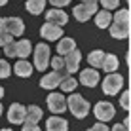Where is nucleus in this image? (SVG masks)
<instances>
[{"label": "nucleus", "mask_w": 131, "mask_h": 131, "mask_svg": "<svg viewBox=\"0 0 131 131\" xmlns=\"http://www.w3.org/2000/svg\"><path fill=\"white\" fill-rule=\"evenodd\" d=\"M105 55H106L105 51L95 49V51H91V53L88 55V63H89L91 67H95V69H101V63H103V59H105Z\"/></svg>", "instance_id": "4be33fe9"}, {"label": "nucleus", "mask_w": 131, "mask_h": 131, "mask_svg": "<svg viewBox=\"0 0 131 131\" xmlns=\"http://www.w3.org/2000/svg\"><path fill=\"white\" fill-rule=\"evenodd\" d=\"M49 65H51L53 70H63V69H65V57H63V55L53 57V59L49 61Z\"/></svg>", "instance_id": "393cba45"}, {"label": "nucleus", "mask_w": 131, "mask_h": 131, "mask_svg": "<svg viewBox=\"0 0 131 131\" xmlns=\"http://www.w3.org/2000/svg\"><path fill=\"white\" fill-rule=\"evenodd\" d=\"M49 2L53 4V8H63V6H67L70 0H49Z\"/></svg>", "instance_id": "7c9ffc66"}, {"label": "nucleus", "mask_w": 131, "mask_h": 131, "mask_svg": "<svg viewBox=\"0 0 131 131\" xmlns=\"http://www.w3.org/2000/svg\"><path fill=\"white\" fill-rule=\"evenodd\" d=\"M63 57H65V69H67L69 74H72V72L78 70L80 59H82V53H80L78 49H72L70 53H67V55H63Z\"/></svg>", "instance_id": "f8f14e48"}, {"label": "nucleus", "mask_w": 131, "mask_h": 131, "mask_svg": "<svg viewBox=\"0 0 131 131\" xmlns=\"http://www.w3.org/2000/svg\"><path fill=\"white\" fill-rule=\"evenodd\" d=\"M46 129H48V131H67V129H69V124H67L65 118L51 116V118L46 122Z\"/></svg>", "instance_id": "dca6fc26"}, {"label": "nucleus", "mask_w": 131, "mask_h": 131, "mask_svg": "<svg viewBox=\"0 0 131 131\" xmlns=\"http://www.w3.org/2000/svg\"><path fill=\"white\" fill-rule=\"evenodd\" d=\"M10 42H13L10 32H2L0 34V46H6V44H10Z\"/></svg>", "instance_id": "c85d7f7f"}, {"label": "nucleus", "mask_w": 131, "mask_h": 131, "mask_svg": "<svg viewBox=\"0 0 131 131\" xmlns=\"http://www.w3.org/2000/svg\"><path fill=\"white\" fill-rule=\"evenodd\" d=\"M8 120H10L12 124H23V122L27 120V108L21 105V103H13V105H10Z\"/></svg>", "instance_id": "6e6552de"}, {"label": "nucleus", "mask_w": 131, "mask_h": 131, "mask_svg": "<svg viewBox=\"0 0 131 131\" xmlns=\"http://www.w3.org/2000/svg\"><path fill=\"white\" fill-rule=\"evenodd\" d=\"M2 97H4V89L0 88V99H2Z\"/></svg>", "instance_id": "72a5a7b5"}, {"label": "nucleus", "mask_w": 131, "mask_h": 131, "mask_svg": "<svg viewBox=\"0 0 131 131\" xmlns=\"http://www.w3.org/2000/svg\"><path fill=\"white\" fill-rule=\"evenodd\" d=\"M40 34L42 38L46 40H55V38H63V27L61 25H55V23H44L42 29H40Z\"/></svg>", "instance_id": "9d476101"}, {"label": "nucleus", "mask_w": 131, "mask_h": 131, "mask_svg": "<svg viewBox=\"0 0 131 131\" xmlns=\"http://www.w3.org/2000/svg\"><path fill=\"white\" fill-rule=\"evenodd\" d=\"M13 72H15L17 76H21V78H27V76L32 74V65H30V63H27L25 59H21V61L15 63V67H13Z\"/></svg>", "instance_id": "f3484780"}, {"label": "nucleus", "mask_w": 131, "mask_h": 131, "mask_svg": "<svg viewBox=\"0 0 131 131\" xmlns=\"http://www.w3.org/2000/svg\"><path fill=\"white\" fill-rule=\"evenodd\" d=\"M4 53L8 57H21V59H25L30 53V42L25 38L19 40V42H10L4 46Z\"/></svg>", "instance_id": "7ed1b4c3"}, {"label": "nucleus", "mask_w": 131, "mask_h": 131, "mask_svg": "<svg viewBox=\"0 0 131 131\" xmlns=\"http://www.w3.org/2000/svg\"><path fill=\"white\" fill-rule=\"evenodd\" d=\"M49 65V48L48 44H38L34 48V67L38 70H44Z\"/></svg>", "instance_id": "0eeeda50"}, {"label": "nucleus", "mask_w": 131, "mask_h": 131, "mask_svg": "<svg viewBox=\"0 0 131 131\" xmlns=\"http://www.w3.org/2000/svg\"><path fill=\"white\" fill-rule=\"evenodd\" d=\"M72 49H76V42L72 38H63L61 42L57 44V53H59V55H67Z\"/></svg>", "instance_id": "aec40b11"}, {"label": "nucleus", "mask_w": 131, "mask_h": 131, "mask_svg": "<svg viewBox=\"0 0 131 131\" xmlns=\"http://www.w3.org/2000/svg\"><path fill=\"white\" fill-rule=\"evenodd\" d=\"M0 114H2V105H0Z\"/></svg>", "instance_id": "4c0bfd02"}, {"label": "nucleus", "mask_w": 131, "mask_h": 131, "mask_svg": "<svg viewBox=\"0 0 131 131\" xmlns=\"http://www.w3.org/2000/svg\"><path fill=\"white\" fill-rule=\"evenodd\" d=\"M129 93H131V91H129Z\"/></svg>", "instance_id": "ea45409f"}, {"label": "nucleus", "mask_w": 131, "mask_h": 131, "mask_svg": "<svg viewBox=\"0 0 131 131\" xmlns=\"http://www.w3.org/2000/svg\"><path fill=\"white\" fill-rule=\"evenodd\" d=\"M10 63H6V61H2L0 59V78H8L10 76Z\"/></svg>", "instance_id": "a878e982"}, {"label": "nucleus", "mask_w": 131, "mask_h": 131, "mask_svg": "<svg viewBox=\"0 0 131 131\" xmlns=\"http://www.w3.org/2000/svg\"><path fill=\"white\" fill-rule=\"evenodd\" d=\"M88 131H91V129H88Z\"/></svg>", "instance_id": "58836bf2"}, {"label": "nucleus", "mask_w": 131, "mask_h": 131, "mask_svg": "<svg viewBox=\"0 0 131 131\" xmlns=\"http://www.w3.org/2000/svg\"><path fill=\"white\" fill-rule=\"evenodd\" d=\"M67 105H69L70 112L76 116V118H85L89 112V103L85 101V99L82 95H78V93H74V95H70L69 99H67Z\"/></svg>", "instance_id": "f03ea898"}, {"label": "nucleus", "mask_w": 131, "mask_h": 131, "mask_svg": "<svg viewBox=\"0 0 131 131\" xmlns=\"http://www.w3.org/2000/svg\"><path fill=\"white\" fill-rule=\"evenodd\" d=\"M110 34L114 38H127L129 34V12L127 10H118L116 15L112 17V23H110Z\"/></svg>", "instance_id": "f257e3e1"}, {"label": "nucleus", "mask_w": 131, "mask_h": 131, "mask_svg": "<svg viewBox=\"0 0 131 131\" xmlns=\"http://www.w3.org/2000/svg\"><path fill=\"white\" fill-rule=\"evenodd\" d=\"M129 97H131V93L129 91H125L124 95H122V99H120V103H122V106L125 108V110H129L131 108V103H129Z\"/></svg>", "instance_id": "cd10ccee"}, {"label": "nucleus", "mask_w": 131, "mask_h": 131, "mask_svg": "<svg viewBox=\"0 0 131 131\" xmlns=\"http://www.w3.org/2000/svg\"><path fill=\"white\" fill-rule=\"evenodd\" d=\"M65 76H69L67 69H63V70H53V72L46 74L42 80H40V85H42L44 89H55L57 85H61V82L65 80Z\"/></svg>", "instance_id": "20e7f679"}, {"label": "nucleus", "mask_w": 131, "mask_h": 131, "mask_svg": "<svg viewBox=\"0 0 131 131\" xmlns=\"http://www.w3.org/2000/svg\"><path fill=\"white\" fill-rule=\"evenodd\" d=\"M118 57L116 55H112V53H106L105 55V59H103L101 63V70H105V72H114L116 69H118Z\"/></svg>", "instance_id": "a211bd4d"}, {"label": "nucleus", "mask_w": 131, "mask_h": 131, "mask_svg": "<svg viewBox=\"0 0 131 131\" xmlns=\"http://www.w3.org/2000/svg\"><path fill=\"white\" fill-rule=\"evenodd\" d=\"M23 131H40V127H38V124H27V122H25Z\"/></svg>", "instance_id": "2f4dec72"}, {"label": "nucleus", "mask_w": 131, "mask_h": 131, "mask_svg": "<svg viewBox=\"0 0 131 131\" xmlns=\"http://www.w3.org/2000/svg\"><path fill=\"white\" fill-rule=\"evenodd\" d=\"M82 2H97V0H82Z\"/></svg>", "instance_id": "c9c22d12"}, {"label": "nucleus", "mask_w": 131, "mask_h": 131, "mask_svg": "<svg viewBox=\"0 0 131 131\" xmlns=\"http://www.w3.org/2000/svg\"><path fill=\"white\" fill-rule=\"evenodd\" d=\"M46 19L49 21V23H55V25H61L63 27L67 21H69V15H67L61 8H55V10H49L46 13Z\"/></svg>", "instance_id": "2eb2a0df"}, {"label": "nucleus", "mask_w": 131, "mask_h": 131, "mask_svg": "<svg viewBox=\"0 0 131 131\" xmlns=\"http://www.w3.org/2000/svg\"><path fill=\"white\" fill-rule=\"evenodd\" d=\"M42 118V108L36 106V105H30L27 106V124H38V120Z\"/></svg>", "instance_id": "6ab92c4d"}, {"label": "nucleus", "mask_w": 131, "mask_h": 131, "mask_svg": "<svg viewBox=\"0 0 131 131\" xmlns=\"http://www.w3.org/2000/svg\"><path fill=\"white\" fill-rule=\"evenodd\" d=\"M76 84H78V82H76V80H74V78H72V76L69 74V76H65V80L61 82V85H59V88L63 89V91H72V89L76 88Z\"/></svg>", "instance_id": "b1692460"}, {"label": "nucleus", "mask_w": 131, "mask_h": 131, "mask_svg": "<svg viewBox=\"0 0 131 131\" xmlns=\"http://www.w3.org/2000/svg\"><path fill=\"white\" fill-rule=\"evenodd\" d=\"M0 131H12V129H0Z\"/></svg>", "instance_id": "e433bc0d"}, {"label": "nucleus", "mask_w": 131, "mask_h": 131, "mask_svg": "<svg viewBox=\"0 0 131 131\" xmlns=\"http://www.w3.org/2000/svg\"><path fill=\"white\" fill-rule=\"evenodd\" d=\"M93 112H95L99 122H108V120H112V116H114V106H112L110 103H106V101H101V103L95 105V110Z\"/></svg>", "instance_id": "1a4fd4ad"}, {"label": "nucleus", "mask_w": 131, "mask_h": 131, "mask_svg": "<svg viewBox=\"0 0 131 131\" xmlns=\"http://www.w3.org/2000/svg\"><path fill=\"white\" fill-rule=\"evenodd\" d=\"M48 106H49V110H51L53 114H61V112H65V108L69 105H67V99L63 97L61 93H51V95L48 97Z\"/></svg>", "instance_id": "9b49d317"}, {"label": "nucleus", "mask_w": 131, "mask_h": 131, "mask_svg": "<svg viewBox=\"0 0 131 131\" xmlns=\"http://www.w3.org/2000/svg\"><path fill=\"white\" fill-rule=\"evenodd\" d=\"M8 2V0H0V6H4V4H6Z\"/></svg>", "instance_id": "f704fd0d"}, {"label": "nucleus", "mask_w": 131, "mask_h": 131, "mask_svg": "<svg viewBox=\"0 0 131 131\" xmlns=\"http://www.w3.org/2000/svg\"><path fill=\"white\" fill-rule=\"evenodd\" d=\"M97 13V2H82L78 4V6L72 10V15L76 17L78 21H88L91 15H95Z\"/></svg>", "instance_id": "39448f33"}, {"label": "nucleus", "mask_w": 131, "mask_h": 131, "mask_svg": "<svg viewBox=\"0 0 131 131\" xmlns=\"http://www.w3.org/2000/svg\"><path fill=\"white\" fill-rule=\"evenodd\" d=\"M112 131H129V129H127V124H118L112 127Z\"/></svg>", "instance_id": "473e14b6"}, {"label": "nucleus", "mask_w": 131, "mask_h": 131, "mask_svg": "<svg viewBox=\"0 0 131 131\" xmlns=\"http://www.w3.org/2000/svg\"><path fill=\"white\" fill-rule=\"evenodd\" d=\"M122 85H124V78L116 72H110L105 80H103V91L106 95H116V91H120Z\"/></svg>", "instance_id": "423d86ee"}, {"label": "nucleus", "mask_w": 131, "mask_h": 131, "mask_svg": "<svg viewBox=\"0 0 131 131\" xmlns=\"http://www.w3.org/2000/svg\"><path fill=\"white\" fill-rule=\"evenodd\" d=\"M44 6H46V0H27V10L32 13V15L42 13L44 12Z\"/></svg>", "instance_id": "5701e85b"}, {"label": "nucleus", "mask_w": 131, "mask_h": 131, "mask_svg": "<svg viewBox=\"0 0 131 131\" xmlns=\"http://www.w3.org/2000/svg\"><path fill=\"white\" fill-rule=\"evenodd\" d=\"M91 131H110V129L105 125V122H99V124H95V125L91 127Z\"/></svg>", "instance_id": "c756f323"}, {"label": "nucleus", "mask_w": 131, "mask_h": 131, "mask_svg": "<svg viewBox=\"0 0 131 131\" xmlns=\"http://www.w3.org/2000/svg\"><path fill=\"white\" fill-rule=\"evenodd\" d=\"M101 4L105 10H116L120 6V0H101Z\"/></svg>", "instance_id": "bb28decb"}, {"label": "nucleus", "mask_w": 131, "mask_h": 131, "mask_svg": "<svg viewBox=\"0 0 131 131\" xmlns=\"http://www.w3.org/2000/svg\"><path fill=\"white\" fill-rule=\"evenodd\" d=\"M25 30V23L19 17H6V32H10L12 36H21Z\"/></svg>", "instance_id": "ddd939ff"}, {"label": "nucleus", "mask_w": 131, "mask_h": 131, "mask_svg": "<svg viewBox=\"0 0 131 131\" xmlns=\"http://www.w3.org/2000/svg\"><path fill=\"white\" fill-rule=\"evenodd\" d=\"M110 23H112V15H110V12H108V10H103V12H99L95 15V25L99 27V29L110 27Z\"/></svg>", "instance_id": "412c9836"}, {"label": "nucleus", "mask_w": 131, "mask_h": 131, "mask_svg": "<svg viewBox=\"0 0 131 131\" xmlns=\"http://www.w3.org/2000/svg\"><path fill=\"white\" fill-rule=\"evenodd\" d=\"M80 82L84 85H88V88H95L99 84V72L95 69H85L80 72Z\"/></svg>", "instance_id": "4468645a"}]
</instances>
